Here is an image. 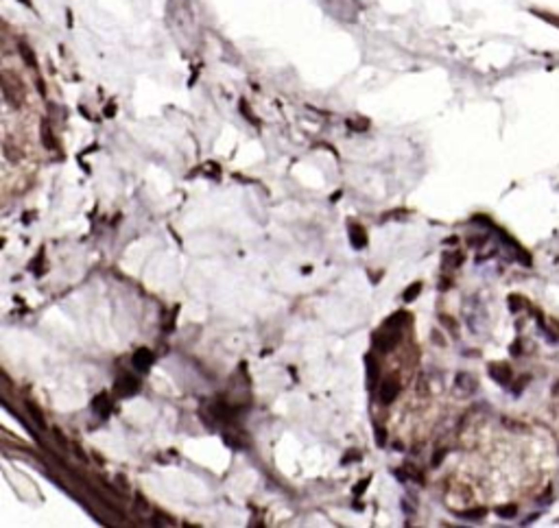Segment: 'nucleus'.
<instances>
[{
	"mask_svg": "<svg viewBox=\"0 0 559 528\" xmlns=\"http://www.w3.org/2000/svg\"><path fill=\"white\" fill-rule=\"evenodd\" d=\"M114 391L118 393L120 397H131V395H136V393L140 391V380H138L136 375H131V373H125V375H120V378L116 380Z\"/></svg>",
	"mask_w": 559,
	"mask_h": 528,
	"instance_id": "f257e3e1",
	"label": "nucleus"
},
{
	"mask_svg": "<svg viewBox=\"0 0 559 528\" xmlns=\"http://www.w3.org/2000/svg\"><path fill=\"white\" fill-rule=\"evenodd\" d=\"M398 340H400V330H387V327H383L380 334L374 336V345L380 349V352L393 349L398 345Z\"/></svg>",
	"mask_w": 559,
	"mask_h": 528,
	"instance_id": "f03ea898",
	"label": "nucleus"
},
{
	"mask_svg": "<svg viewBox=\"0 0 559 528\" xmlns=\"http://www.w3.org/2000/svg\"><path fill=\"white\" fill-rule=\"evenodd\" d=\"M153 358H155V356H153V352H151V349L140 347L136 353H133L131 365L136 367L138 371H149V369H151V365H153Z\"/></svg>",
	"mask_w": 559,
	"mask_h": 528,
	"instance_id": "7ed1b4c3",
	"label": "nucleus"
},
{
	"mask_svg": "<svg viewBox=\"0 0 559 528\" xmlns=\"http://www.w3.org/2000/svg\"><path fill=\"white\" fill-rule=\"evenodd\" d=\"M348 234H350V242H352L354 249H365L367 247V234L358 223H350L348 225Z\"/></svg>",
	"mask_w": 559,
	"mask_h": 528,
	"instance_id": "20e7f679",
	"label": "nucleus"
},
{
	"mask_svg": "<svg viewBox=\"0 0 559 528\" xmlns=\"http://www.w3.org/2000/svg\"><path fill=\"white\" fill-rule=\"evenodd\" d=\"M398 393H400V384H398L393 378L384 380L383 386H380V401H383V404H391V401L398 397Z\"/></svg>",
	"mask_w": 559,
	"mask_h": 528,
	"instance_id": "39448f33",
	"label": "nucleus"
},
{
	"mask_svg": "<svg viewBox=\"0 0 559 528\" xmlns=\"http://www.w3.org/2000/svg\"><path fill=\"white\" fill-rule=\"evenodd\" d=\"M92 408H94V413H96L98 417H107V415L112 413L110 395H107V393H98V395L92 400Z\"/></svg>",
	"mask_w": 559,
	"mask_h": 528,
	"instance_id": "423d86ee",
	"label": "nucleus"
},
{
	"mask_svg": "<svg viewBox=\"0 0 559 528\" xmlns=\"http://www.w3.org/2000/svg\"><path fill=\"white\" fill-rule=\"evenodd\" d=\"M489 375H492L498 384H509L511 382V369L507 365H502V362L489 365Z\"/></svg>",
	"mask_w": 559,
	"mask_h": 528,
	"instance_id": "0eeeda50",
	"label": "nucleus"
},
{
	"mask_svg": "<svg viewBox=\"0 0 559 528\" xmlns=\"http://www.w3.org/2000/svg\"><path fill=\"white\" fill-rule=\"evenodd\" d=\"M365 367H367V386L374 388L380 378V367L374 356H365Z\"/></svg>",
	"mask_w": 559,
	"mask_h": 528,
	"instance_id": "6e6552de",
	"label": "nucleus"
},
{
	"mask_svg": "<svg viewBox=\"0 0 559 528\" xmlns=\"http://www.w3.org/2000/svg\"><path fill=\"white\" fill-rule=\"evenodd\" d=\"M457 388L459 391H463V393H472V391H476V380L472 378V375H467V373H459L457 375Z\"/></svg>",
	"mask_w": 559,
	"mask_h": 528,
	"instance_id": "1a4fd4ad",
	"label": "nucleus"
},
{
	"mask_svg": "<svg viewBox=\"0 0 559 528\" xmlns=\"http://www.w3.org/2000/svg\"><path fill=\"white\" fill-rule=\"evenodd\" d=\"M409 321V314L406 312H396L393 317H389L387 321H384L383 327H387V330H402V325Z\"/></svg>",
	"mask_w": 559,
	"mask_h": 528,
	"instance_id": "9d476101",
	"label": "nucleus"
},
{
	"mask_svg": "<svg viewBox=\"0 0 559 528\" xmlns=\"http://www.w3.org/2000/svg\"><path fill=\"white\" fill-rule=\"evenodd\" d=\"M422 288H424V284H422V282H413V284H411V286L404 290L402 299H404V301H415V299H417V295L422 292Z\"/></svg>",
	"mask_w": 559,
	"mask_h": 528,
	"instance_id": "9b49d317",
	"label": "nucleus"
},
{
	"mask_svg": "<svg viewBox=\"0 0 559 528\" xmlns=\"http://www.w3.org/2000/svg\"><path fill=\"white\" fill-rule=\"evenodd\" d=\"M27 410H29L31 419L37 423V426H40V428H46V421H44V417H42V410L37 408V406L33 404V401H27Z\"/></svg>",
	"mask_w": 559,
	"mask_h": 528,
	"instance_id": "f8f14e48",
	"label": "nucleus"
},
{
	"mask_svg": "<svg viewBox=\"0 0 559 528\" xmlns=\"http://www.w3.org/2000/svg\"><path fill=\"white\" fill-rule=\"evenodd\" d=\"M496 513H498V517H502V519H511V517H515V513H518V506L515 504L500 506V509H496Z\"/></svg>",
	"mask_w": 559,
	"mask_h": 528,
	"instance_id": "ddd939ff",
	"label": "nucleus"
},
{
	"mask_svg": "<svg viewBox=\"0 0 559 528\" xmlns=\"http://www.w3.org/2000/svg\"><path fill=\"white\" fill-rule=\"evenodd\" d=\"M483 515H485V509H470V511H461L459 513V517H463V519H483Z\"/></svg>",
	"mask_w": 559,
	"mask_h": 528,
	"instance_id": "4468645a",
	"label": "nucleus"
},
{
	"mask_svg": "<svg viewBox=\"0 0 559 528\" xmlns=\"http://www.w3.org/2000/svg\"><path fill=\"white\" fill-rule=\"evenodd\" d=\"M439 321L444 323V325L448 327V330L452 332V334H457V321H454L452 317H448V314H439Z\"/></svg>",
	"mask_w": 559,
	"mask_h": 528,
	"instance_id": "2eb2a0df",
	"label": "nucleus"
},
{
	"mask_svg": "<svg viewBox=\"0 0 559 528\" xmlns=\"http://www.w3.org/2000/svg\"><path fill=\"white\" fill-rule=\"evenodd\" d=\"M361 458H363V454L356 452V449H352V452H348L343 458H341V463H343V465H348V463H356V461H361Z\"/></svg>",
	"mask_w": 559,
	"mask_h": 528,
	"instance_id": "dca6fc26",
	"label": "nucleus"
},
{
	"mask_svg": "<svg viewBox=\"0 0 559 528\" xmlns=\"http://www.w3.org/2000/svg\"><path fill=\"white\" fill-rule=\"evenodd\" d=\"M384 443H387V430L384 428H376V445L384 448Z\"/></svg>",
	"mask_w": 559,
	"mask_h": 528,
	"instance_id": "f3484780",
	"label": "nucleus"
},
{
	"mask_svg": "<svg viewBox=\"0 0 559 528\" xmlns=\"http://www.w3.org/2000/svg\"><path fill=\"white\" fill-rule=\"evenodd\" d=\"M522 305H524V299H522V297H518V295H511V297H509V308L513 310V312H518Z\"/></svg>",
	"mask_w": 559,
	"mask_h": 528,
	"instance_id": "a211bd4d",
	"label": "nucleus"
},
{
	"mask_svg": "<svg viewBox=\"0 0 559 528\" xmlns=\"http://www.w3.org/2000/svg\"><path fill=\"white\" fill-rule=\"evenodd\" d=\"M446 266H459L461 264V260H463V256L461 253H454V256H446Z\"/></svg>",
	"mask_w": 559,
	"mask_h": 528,
	"instance_id": "6ab92c4d",
	"label": "nucleus"
},
{
	"mask_svg": "<svg viewBox=\"0 0 559 528\" xmlns=\"http://www.w3.org/2000/svg\"><path fill=\"white\" fill-rule=\"evenodd\" d=\"M446 454H448V452H446V449H437V452L432 454V461H431V463H432V467L441 465V461H444V458H446Z\"/></svg>",
	"mask_w": 559,
	"mask_h": 528,
	"instance_id": "aec40b11",
	"label": "nucleus"
},
{
	"mask_svg": "<svg viewBox=\"0 0 559 528\" xmlns=\"http://www.w3.org/2000/svg\"><path fill=\"white\" fill-rule=\"evenodd\" d=\"M367 484H369V478H365V480H361V482L354 487V496H363V491L367 489Z\"/></svg>",
	"mask_w": 559,
	"mask_h": 528,
	"instance_id": "412c9836",
	"label": "nucleus"
},
{
	"mask_svg": "<svg viewBox=\"0 0 559 528\" xmlns=\"http://www.w3.org/2000/svg\"><path fill=\"white\" fill-rule=\"evenodd\" d=\"M53 436H55V439H57V443L62 445V448H66V439H64V436H62V432H59L57 428H55V430H53Z\"/></svg>",
	"mask_w": 559,
	"mask_h": 528,
	"instance_id": "4be33fe9",
	"label": "nucleus"
},
{
	"mask_svg": "<svg viewBox=\"0 0 559 528\" xmlns=\"http://www.w3.org/2000/svg\"><path fill=\"white\" fill-rule=\"evenodd\" d=\"M511 353H513V356H518V353H520V340H515V343L511 345Z\"/></svg>",
	"mask_w": 559,
	"mask_h": 528,
	"instance_id": "5701e85b",
	"label": "nucleus"
},
{
	"mask_svg": "<svg viewBox=\"0 0 559 528\" xmlns=\"http://www.w3.org/2000/svg\"><path fill=\"white\" fill-rule=\"evenodd\" d=\"M432 340H435V343H439V345H444V338H441L439 332H432Z\"/></svg>",
	"mask_w": 559,
	"mask_h": 528,
	"instance_id": "b1692460",
	"label": "nucleus"
},
{
	"mask_svg": "<svg viewBox=\"0 0 559 528\" xmlns=\"http://www.w3.org/2000/svg\"><path fill=\"white\" fill-rule=\"evenodd\" d=\"M31 218H35V212H27V214H24V218H22V221H24V223H29V221H31Z\"/></svg>",
	"mask_w": 559,
	"mask_h": 528,
	"instance_id": "393cba45",
	"label": "nucleus"
},
{
	"mask_svg": "<svg viewBox=\"0 0 559 528\" xmlns=\"http://www.w3.org/2000/svg\"><path fill=\"white\" fill-rule=\"evenodd\" d=\"M553 393H555V395H559V382L553 386Z\"/></svg>",
	"mask_w": 559,
	"mask_h": 528,
	"instance_id": "a878e982",
	"label": "nucleus"
}]
</instances>
